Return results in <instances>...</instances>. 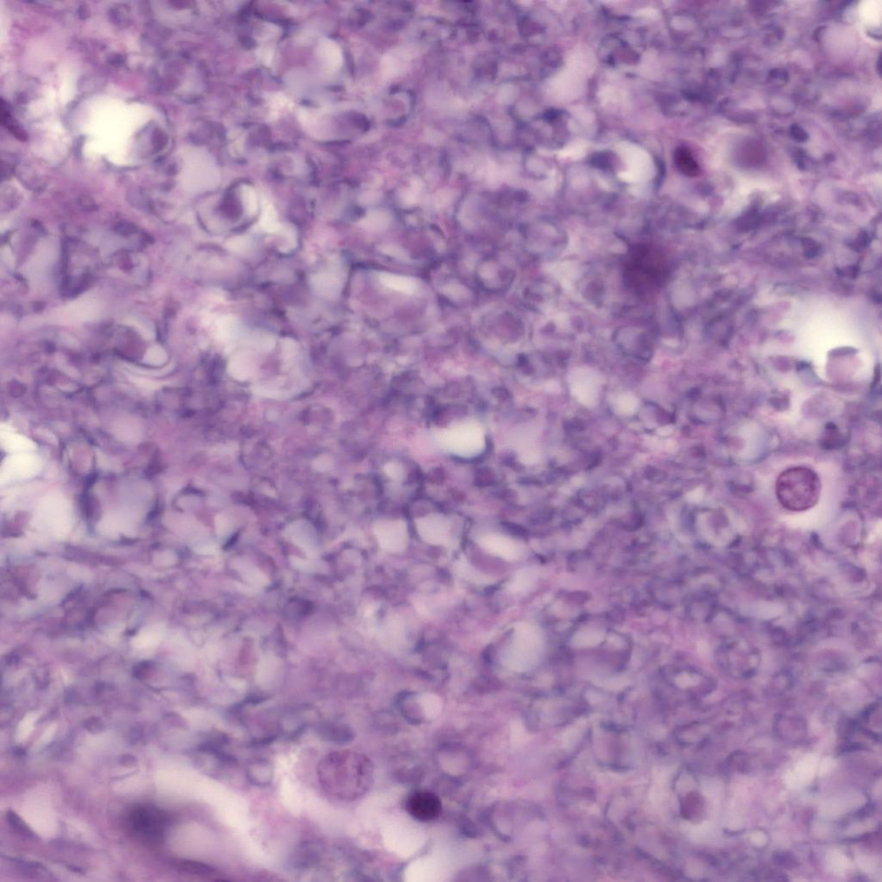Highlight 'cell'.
Returning a JSON list of instances; mask_svg holds the SVG:
<instances>
[{"mask_svg":"<svg viewBox=\"0 0 882 882\" xmlns=\"http://www.w3.org/2000/svg\"><path fill=\"white\" fill-rule=\"evenodd\" d=\"M320 784L328 796L338 800H357L368 791L373 779L371 761L349 751L333 752L319 763Z\"/></svg>","mask_w":882,"mask_h":882,"instance_id":"obj_1","label":"cell"},{"mask_svg":"<svg viewBox=\"0 0 882 882\" xmlns=\"http://www.w3.org/2000/svg\"><path fill=\"white\" fill-rule=\"evenodd\" d=\"M777 491L778 498L786 507L796 511L805 510L818 500L819 481L811 469L792 468L779 477Z\"/></svg>","mask_w":882,"mask_h":882,"instance_id":"obj_2","label":"cell"},{"mask_svg":"<svg viewBox=\"0 0 882 882\" xmlns=\"http://www.w3.org/2000/svg\"><path fill=\"white\" fill-rule=\"evenodd\" d=\"M437 440L448 452L467 459L479 456L486 448L483 427L475 421L454 424L438 433Z\"/></svg>","mask_w":882,"mask_h":882,"instance_id":"obj_3","label":"cell"},{"mask_svg":"<svg viewBox=\"0 0 882 882\" xmlns=\"http://www.w3.org/2000/svg\"><path fill=\"white\" fill-rule=\"evenodd\" d=\"M540 645V637L536 628L528 624L519 625L513 640L503 653L502 663L512 670H528L536 663Z\"/></svg>","mask_w":882,"mask_h":882,"instance_id":"obj_4","label":"cell"},{"mask_svg":"<svg viewBox=\"0 0 882 882\" xmlns=\"http://www.w3.org/2000/svg\"><path fill=\"white\" fill-rule=\"evenodd\" d=\"M128 826L134 834L144 841L159 842L163 838L169 824L167 813L151 805L133 808L127 817Z\"/></svg>","mask_w":882,"mask_h":882,"instance_id":"obj_5","label":"cell"},{"mask_svg":"<svg viewBox=\"0 0 882 882\" xmlns=\"http://www.w3.org/2000/svg\"><path fill=\"white\" fill-rule=\"evenodd\" d=\"M41 460L32 453H15L6 458L0 472V482L9 484L32 479L40 472Z\"/></svg>","mask_w":882,"mask_h":882,"instance_id":"obj_6","label":"cell"},{"mask_svg":"<svg viewBox=\"0 0 882 882\" xmlns=\"http://www.w3.org/2000/svg\"><path fill=\"white\" fill-rule=\"evenodd\" d=\"M380 547L389 553L406 551L408 544V526L402 520H381L374 525Z\"/></svg>","mask_w":882,"mask_h":882,"instance_id":"obj_7","label":"cell"},{"mask_svg":"<svg viewBox=\"0 0 882 882\" xmlns=\"http://www.w3.org/2000/svg\"><path fill=\"white\" fill-rule=\"evenodd\" d=\"M420 537L427 543L449 547L453 543V524L441 514H431L415 521Z\"/></svg>","mask_w":882,"mask_h":882,"instance_id":"obj_8","label":"cell"},{"mask_svg":"<svg viewBox=\"0 0 882 882\" xmlns=\"http://www.w3.org/2000/svg\"><path fill=\"white\" fill-rule=\"evenodd\" d=\"M441 801L436 794L425 790L412 793L406 804L408 812L422 822L436 819L441 815Z\"/></svg>","mask_w":882,"mask_h":882,"instance_id":"obj_9","label":"cell"},{"mask_svg":"<svg viewBox=\"0 0 882 882\" xmlns=\"http://www.w3.org/2000/svg\"><path fill=\"white\" fill-rule=\"evenodd\" d=\"M479 543L490 555L506 561L517 560L521 555V547L517 542L502 534H486L479 538Z\"/></svg>","mask_w":882,"mask_h":882,"instance_id":"obj_10","label":"cell"},{"mask_svg":"<svg viewBox=\"0 0 882 882\" xmlns=\"http://www.w3.org/2000/svg\"><path fill=\"white\" fill-rule=\"evenodd\" d=\"M1 444L6 452L13 454L32 453L36 449L35 443L21 434L15 433L8 427H1Z\"/></svg>","mask_w":882,"mask_h":882,"instance_id":"obj_11","label":"cell"},{"mask_svg":"<svg viewBox=\"0 0 882 882\" xmlns=\"http://www.w3.org/2000/svg\"><path fill=\"white\" fill-rule=\"evenodd\" d=\"M318 56L320 62L331 70H339L343 62L342 51L335 41L324 38L319 41Z\"/></svg>","mask_w":882,"mask_h":882,"instance_id":"obj_12","label":"cell"},{"mask_svg":"<svg viewBox=\"0 0 882 882\" xmlns=\"http://www.w3.org/2000/svg\"><path fill=\"white\" fill-rule=\"evenodd\" d=\"M383 643L391 650H397L406 642V630L402 621L396 618L388 620L381 631Z\"/></svg>","mask_w":882,"mask_h":882,"instance_id":"obj_13","label":"cell"},{"mask_svg":"<svg viewBox=\"0 0 882 882\" xmlns=\"http://www.w3.org/2000/svg\"><path fill=\"white\" fill-rule=\"evenodd\" d=\"M247 778L252 784L266 786L273 780V765L266 760H257L247 769Z\"/></svg>","mask_w":882,"mask_h":882,"instance_id":"obj_14","label":"cell"},{"mask_svg":"<svg viewBox=\"0 0 882 882\" xmlns=\"http://www.w3.org/2000/svg\"><path fill=\"white\" fill-rule=\"evenodd\" d=\"M455 572L457 575L461 576L467 581L476 584H488L491 580L488 576L482 575L480 572L476 571L465 557H461L455 564Z\"/></svg>","mask_w":882,"mask_h":882,"instance_id":"obj_15","label":"cell"},{"mask_svg":"<svg viewBox=\"0 0 882 882\" xmlns=\"http://www.w3.org/2000/svg\"><path fill=\"white\" fill-rule=\"evenodd\" d=\"M176 868L183 872L194 874V876H213L216 874V870L212 867L198 862L179 861L177 862Z\"/></svg>","mask_w":882,"mask_h":882,"instance_id":"obj_16","label":"cell"},{"mask_svg":"<svg viewBox=\"0 0 882 882\" xmlns=\"http://www.w3.org/2000/svg\"><path fill=\"white\" fill-rule=\"evenodd\" d=\"M320 731V735L330 741H342L349 737V729L331 723L323 725Z\"/></svg>","mask_w":882,"mask_h":882,"instance_id":"obj_17","label":"cell"},{"mask_svg":"<svg viewBox=\"0 0 882 882\" xmlns=\"http://www.w3.org/2000/svg\"><path fill=\"white\" fill-rule=\"evenodd\" d=\"M675 162H677L680 169H681L685 174L694 175L698 171V166L696 160H694L690 153L688 150H685V148H681V150H679L677 152V155H675Z\"/></svg>","mask_w":882,"mask_h":882,"instance_id":"obj_18","label":"cell"},{"mask_svg":"<svg viewBox=\"0 0 882 882\" xmlns=\"http://www.w3.org/2000/svg\"><path fill=\"white\" fill-rule=\"evenodd\" d=\"M383 280L385 282V285H389V287L397 290V291L412 292H414L415 289V282L408 280L407 278L385 275Z\"/></svg>","mask_w":882,"mask_h":882,"instance_id":"obj_19","label":"cell"},{"mask_svg":"<svg viewBox=\"0 0 882 882\" xmlns=\"http://www.w3.org/2000/svg\"><path fill=\"white\" fill-rule=\"evenodd\" d=\"M6 817L7 819H8L10 826L13 827L15 831H18L19 834L26 836V837L28 838H32L35 836L34 832L30 830V828L27 826L25 821L22 820L16 812L10 811L7 813Z\"/></svg>","mask_w":882,"mask_h":882,"instance_id":"obj_20","label":"cell"},{"mask_svg":"<svg viewBox=\"0 0 882 882\" xmlns=\"http://www.w3.org/2000/svg\"><path fill=\"white\" fill-rule=\"evenodd\" d=\"M532 582L530 572L526 570L519 571L512 581L509 583V590L511 592H520L526 589Z\"/></svg>","mask_w":882,"mask_h":882,"instance_id":"obj_21","label":"cell"},{"mask_svg":"<svg viewBox=\"0 0 882 882\" xmlns=\"http://www.w3.org/2000/svg\"><path fill=\"white\" fill-rule=\"evenodd\" d=\"M385 472L392 479L400 480L403 476V469L398 464L389 463L385 467Z\"/></svg>","mask_w":882,"mask_h":882,"instance_id":"obj_22","label":"cell"}]
</instances>
